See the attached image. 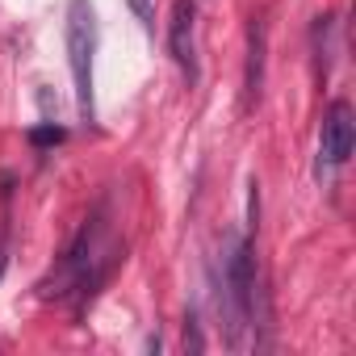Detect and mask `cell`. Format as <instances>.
Instances as JSON below:
<instances>
[{"mask_svg": "<svg viewBox=\"0 0 356 356\" xmlns=\"http://www.w3.org/2000/svg\"><path fill=\"white\" fill-rule=\"evenodd\" d=\"M185 348L189 352H202L206 348V339H202V327H197V314L189 310V318H185Z\"/></svg>", "mask_w": 356, "mask_h": 356, "instance_id": "8", "label": "cell"}, {"mask_svg": "<svg viewBox=\"0 0 356 356\" xmlns=\"http://www.w3.org/2000/svg\"><path fill=\"white\" fill-rule=\"evenodd\" d=\"M5 264H9V227L0 231V277H5Z\"/></svg>", "mask_w": 356, "mask_h": 356, "instance_id": "9", "label": "cell"}, {"mask_svg": "<svg viewBox=\"0 0 356 356\" xmlns=\"http://www.w3.org/2000/svg\"><path fill=\"white\" fill-rule=\"evenodd\" d=\"M92 55H97V13L88 0H67V67H72V84H76V109L88 126L97 122Z\"/></svg>", "mask_w": 356, "mask_h": 356, "instance_id": "2", "label": "cell"}, {"mask_svg": "<svg viewBox=\"0 0 356 356\" xmlns=\"http://www.w3.org/2000/svg\"><path fill=\"white\" fill-rule=\"evenodd\" d=\"M352 147H356V113H352V101L335 97L318 126V159H327L331 168H343L352 159Z\"/></svg>", "mask_w": 356, "mask_h": 356, "instance_id": "3", "label": "cell"}, {"mask_svg": "<svg viewBox=\"0 0 356 356\" xmlns=\"http://www.w3.org/2000/svg\"><path fill=\"white\" fill-rule=\"evenodd\" d=\"M26 138H30L34 147H59V143L67 138V130H63V126H55V122H42V126H34Z\"/></svg>", "mask_w": 356, "mask_h": 356, "instance_id": "6", "label": "cell"}, {"mask_svg": "<svg viewBox=\"0 0 356 356\" xmlns=\"http://www.w3.org/2000/svg\"><path fill=\"white\" fill-rule=\"evenodd\" d=\"M197 9H202V0H176L172 22H168V51L189 76V84H197L202 76L197 72Z\"/></svg>", "mask_w": 356, "mask_h": 356, "instance_id": "4", "label": "cell"}, {"mask_svg": "<svg viewBox=\"0 0 356 356\" xmlns=\"http://www.w3.org/2000/svg\"><path fill=\"white\" fill-rule=\"evenodd\" d=\"M126 9L143 22L147 34H155V0H126Z\"/></svg>", "mask_w": 356, "mask_h": 356, "instance_id": "7", "label": "cell"}, {"mask_svg": "<svg viewBox=\"0 0 356 356\" xmlns=\"http://www.w3.org/2000/svg\"><path fill=\"white\" fill-rule=\"evenodd\" d=\"M264 55H268V26L264 17L248 22V72H243V105L252 109L264 92Z\"/></svg>", "mask_w": 356, "mask_h": 356, "instance_id": "5", "label": "cell"}, {"mask_svg": "<svg viewBox=\"0 0 356 356\" xmlns=\"http://www.w3.org/2000/svg\"><path fill=\"white\" fill-rule=\"evenodd\" d=\"M118 260H122V248L109 239V222H105V214L97 210V214L80 227V235L67 243V252L59 256L55 273H51L38 289H42V298H59V302H72V306L80 310L84 302H92V293L105 285V277L113 273Z\"/></svg>", "mask_w": 356, "mask_h": 356, "instance_id": "1", "label": "cell"}]
</instances>
